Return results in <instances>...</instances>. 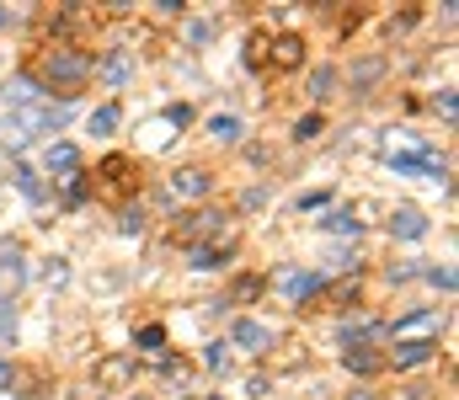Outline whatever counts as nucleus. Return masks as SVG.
Segmentation results:
<instances>
[{
    "label": "nucleus",
    "instance_id": "1",
    "mask_svg": "<svg viewBox=\"0 0 459 400\" xmlns=\"http://www.w3.org/2000/svg\"><path fill=\"white\" fill-rule=\"evenodd\" d=\"M38 75H43V81H48V86H54V91L70 102V97H75V91H81V86L97 75V59H91V54H81V48H65V43H54V48L43 54V64H38Z\"/></svg>",
    "mask_w": 459,
    "mask_h": 400
},
{
    "label": "nucleus",
    "instance_id": "2",
    "mask_svg": "<svg viewBox=\"0 0 459 400\" xmlns=\"http://www.w3.org/2000/svg\"><path fill=\"white\" fill-rule=\"evenodd\" d=\"M91 187H97L102 203H128V198L139 192V160H134V155H108V160L97 166Z\"/></svg>",
    "mask_w": 459,
    "mask_h": 400
},
{
    "label": "nucleus",
    "instance_id": "3",
    "mask_svg": "<svg viewBox=\"0 0 459 400\" xmlns=\"http://www.w3.org/2000/svg\"><path fill=\"white\" fill-rule=\"evenodd\" d=\"M65 118H70V102H59V107H54V102H32V107H22V113H16L11 123H16V129H22L27 139H32V133H48V129H59Z\"/></svg>",
    "mask_w": 459,
    "mask_h": 400
},
{
    "label": "nucleus",
    "instance_id": "4",
    "mask_svg": "<svg viewBox=\"0 0 459 400\" xmlns=\"http://www.w3.org/2000/svg\"><path fill=\"white\" fill-rule=\"evenodd\" d=\"M204 235H220V241H225V214H220V209H198V214H182V219H177V241L198 246Z\"/></svg>",
    "mask_w": 459,
    "mask_h": 400
},
{
    "label": "nucleus",
    "instance_id": "5",
    "mask_svg": "<svg viewBox=\"0 0 459 400\" xmlns=\"http://www.w3.org/2000/svg\"><path fill=\"white\" fill-rule=\"evenodd\" d=\"M321 288H326V277H321V272H299V267H289V272H278V294H283L289 304H305V299H321Z\"/></svg>",
    "mask_w": 459,
    "mask_h": 400
},
{
    "label": "nucleus",
    "instance_id": "6",
    "mask_svg": "<svg viewBox=\"0 0 459 400\" xmlns=\"http://www.w3.org/2000/svg\"><path fill=\"white\" fill-rule=\"evenodd\" d=\"M22 283H27V257H22V246H0V304H11Z\"/></svg>",
    "mask_w": 459,
    "mask_h": 400
},
{
    "label": "nucleus",
    "instance_id": "7",
    "mask_svg": "<svg viewBox=\"0 0 459 400\" xmlns=\"http://www.w3.org/2000/svg\"><path fill=\"white\" fill-rule=\"evenodd\" d=\"M267 64H273V70H299V64H305V38H299V32L267 38Z\"/></svg>",
    "mask_w": 459,
    "mask_h": 400
},
{
    "label": "nucleus",
    "instance_id": "8",
    "mask_svg": "<svg viewBox=\"0 0 459 400\" xmlns=\"http://www.w3.org/2000/svg\"><path fill=\"white\" fill-rule=\"evenodd\" d=\"M444 326V315L438 310H417V315H406V320H395L390 326V336L395 342H433V331Z\"/></svg>",
    "mask_w": 459,
    "mask_h": 400
},
{
    "label": "nucleus",
    "instance_id": "9",
    "mask_svg": "<svg viewBox=\"0 0 459 400\" xmlns=\"http://www.w3.org/2000/svg\"><path fill=\"white\" fill-rule=\"evenodd\" d=\"M438 358V342H395L385 353V369H417V363H433Z\"/></svg>",
    "mask_w": 459,
    "mask_h": 400
},
{
    "label": "nucleus",
    "instance_id": "10",
    "mask_svg": "<svg viewBox=\"0 0 459 400\" xmlns=\"http://www.w3.org/2000/svg\"><path fill=\"white\" fill-rule=\"evenodd\" d=\"M91 379H97V390H123V385L134 379V358H128V353H113V358H102Z\"/></svg>",
    "mask_w": 459,
    "mask_h": 400
},
{
    "label": "nucleus",
    "instance_id": "11",
    "mask_svg": "<svg viewBox=\"0 0 459 400\" xmlns=\"http://www.w3.org/2000/svg\"><path fill=\"white\" fill-rule=\"evenodd\" d=\"M43 166H48L54 176H81V149H75L70 139H54V144L43 149Z\"/></svg>",
    "mask_w": 459,
    "mask_h": 400
},
{
    "label": "nucleus",
    "instance_id": "12",
    "mask_svg": "<svg viewBox=\"0 0 459 400\" xmlns=\"http://www.w3.org/2000/svg\"><path fill=\"white\" fill-rule=\"evenodd\" d=\"M209 192H214V176L204 166H187L171 176V198H209Z\"/></svg>",
    "mask_w": 459,
    "mask_h": 400
},
{
    "label": "nucleus",
    "instance_id": "13",
    "mask_svg": "<svg viewBox=\"0 0 459 400\" xmlns=\"http://www.w3.org/2000/svg\"><path fill=\"white\" fill-rule=\"evenodd\" d=\"M230 342L235 347H246V353H267L273 347V326H262V320H235V331H230Z\"/></svg>",
    "mask_w": 459,
    "mask_h": 400
},
{
    "label": "nucleus",
    "instance_id": "14",
    "mask_svg": "<svg viewBox=\"0 0 459 400\" xmlns=\"http://www.w3.org/2000/svg\"><path fill=\"white\" fill-rule=\"evenodd\" d=\"M235 257V246L230 241H198V246H187V262L198 267V272H209V267H225Z\"/></svg>",
    "mask_w": 459,
    "mask_h": 400
},
{
    "label": "nucleus",
    "instance_id": "15",
    "mask_svg": "<svg viewBox=\"0 0 459 400\" xmlns=\"http://www.w3.org/2000/svg\"><path fill=\"white\" fill-rule=\"evenodd\" d=\"M390 235L395 241H422L428 235V214L422 209H395L390 214Z\"/></svg>",
    "mask_w": 459,
    "mask_h": 400
},
{
    "label": "nucleus",
    "instance_id": "16",
    "mask_svg": "<svg viewBox=\"0 0 459 400\" xmlns=\"http://www.w3.org/2000/svg\"><path fill=\"white\" fill-rule=\"evenodd\" d=\"M5 102H16V107L43 102V81H38V75H11V81H5Z\"/></svg>",
    "mask_w": 459,
    "mask_h": 400
},
{
    "label": "nucleus",
    "instance_id": "17",
    "mask_svg": "<svg viewBox=\"0 0 459 400\" xmlns=\"http://www.w3.org/2000/svg\"><path fill=\"white\" fill-rule=\"evenodd\" d=\"M128 70H134V64H128V54H123V48H108V54L97 59V75H102V81H113V86L128 81Z\"/></svg>",
    "mask_w": 459,
    "mask_h": 400
},
{
    "label": "nucleus",
    "instance_id": "18",
    "mask_svg": "<svg viewBox=\"0 0 459 400\" xmlns=\"http://www.w3.org/2000/svg\"><path fill=\"white\" fill-rule=\"evenodd\" d=\"M342 363H347V374H379V369H385V353H368V347H347Z\"/></svg>",
    "mask_w": 459,
    "mask_h": 400
},
{
    "label": "nucleus",
    "instance_id": "19",
    "mask_svg": "<svg viewBox=\"0 0 459 400\" xmlns=\"http://www.w3.org/2000/svg\"><path fill=\"white\" fill-rule=\"evenodd\" d=\"M11 176H16V187H22V198H27V203H43V198H48V187L38 182V171H32V166H16Z\"/></svg>",
    "mask_w": 459,
    "mask_h": 400
},
{
    "label": "nucleus",
    "instance_id": "20",
    "mask_svg": "<svg viewBox=\"0 0 459 400\" xmlns=\"http://www.w3.org/2000/svg\"><path fill=\"white\" fill-rule=\"evenodd\" d=\"M209 133H214L220 144H235V139L246 133V123H240L235 113H214V118H209Z\"/></svg>",
    "mask_w": 459,
    "mask_h": 400
},
{
    "label": "nucleus",
    "instance_id": "21",
    "mask_svg": "<svg viewBox=\"0 0 459 400\" xmlns=\"http://www.w3.org/2000/svg\"><path fill=\"white\" fill-rule=\"evenodd\" d=\"M117 123H123V107L117 102H102L97 113H91V133L102 139V133H117Z\"/></svg>",
    "mask_w": 459,
    "mask_h": 400
},
{
    "label": "nucleus",
    "instance_id": "22",
    "mask_svg": "<svg viewBox=\"0 0 459 400\" xmlns=\"http://www.w3.org/2000/svg\"><path fill=\"white\" fill-rule=\"evenodd\" d=\"M321 299H326V304H337V310H342V304H358V277H342V283L321 288Z\"/></svg>",
    "mask_w": 459,
    "mask_h": 400
},
{
    "label": "nucleus",
    "instance_id": "23",
    "mask_svg": "<svg viewBox=\"0 0 459 400\" xmlns=\"http://www.w3.org/2000/svg\"><path fill=\"white\" fill-rule=\"evenodd\" d=\"M160 379H166L171 390H187V379H193V363H187V358H166V369H160Z\"/></svg>",
    "mask_w": 459,
    "mask_h": 400
},
{
    "label": "nucleus",
    "instance_id": "24",
    "mask_svg": "<svg viewBox=\"0 0 459 400\" xmlns=\"http://www.w3.org/2000/svg\"><path fill=\"white\" fill-rule=\"evenodd\" d=\"M326 230H337V235H358L363 219H358L352 209H332V214H326Z\"/></svg>",
    "mask_w": 459,
    "mask_h": 400
},
{
    "label": "nucleus",
    "instance_id": "25",
    "mask_svg": "<svg viewBox=\"0 0 459 400\" xmlns=\"http://www.w3.org/2000/svg\"><path fill=\"white\" fill-rule=\"evenodd\" d=\"M86 192H91V176H86V171H81V176H65V203H70V209H81Z\"/></svg>",
    "mask_w": 459,
    "mask_h": 400
},
{
    "label": "nucleus",
    "instance_id": "26",
    "mask_svg": "<svg viewBox=\"0 0 459 400\" xmlns=\"http://www.w3.org/2000/svg\"><path fill=\"white\" fill-rule=\"evenodd\" d=\"M262 288H267V283H262V277H251V272H246V277H235V288H230V299H235V304H251V299H256V294H262Z\"/></svg>",
    "mask_w": 459,
    "mask_h": 400
},
{
    "label": "nucleus",
    "instance_id": "27",
    "mask_svg": "<svg viewBox=\"0 0 459 400\" xmlns=\"http://www.w3.org/2000/svg\"><path fill=\"white\" fill-rule=\"evenodd\" d=\"M332 86H337V70H332V64H321V70L310 75V97L321 102V97H332Z\"/></svg>",
    "mask_w": 459,
    "mask_h": 400
},
{
    "label": "nucleus",
    "instance_id": "28",
    "mask_svg": "<svg viewBox=\"0 0 459 400\" xmlns=\"http://www.w3.org/2000/svg\"><path fill=\"white\" fill-rule=\"evenodd\" d=\"M139 353H166V326H144L139 331Z\"/></svg>",
    "mask_w": 459,
    "mask_h": 400
},
{
    "label": "nucleus",
    "instance_id": "29",
    "mask_svg": "<svg viewBox=\"0 0 459 400\" xmlns=\"http://www.w3.org/2000/svg\"><path fill=\"white\" fill-rule=\"evenodd\" d=\"M65 277H70V262H65V257H48V262H43V283H48V288H59Z\"/></svg>",
    "mask_w": 459,
    "mask_h": 400
},
{
    "label": "nucleus",
    "instance_id": "30",
    "mask_svg": "<svg viewBox=\"0 0 459 400\" xmlns=\"http://www.w3.org/2000/svg\"><path fill=\"white\" fill-rule=\"evenodd\" d=\"M246 64H251V70L267 64V38H262V32H251V43H246Z\"/></svg>",
    "mask_w": 459,
    "mask_h": 400
},
{
    "label": "nucleus",
    "instance_id": "31",
    "mask_svg": "<svg viewBox=\"0 0 459 400\" xmlns=\"http://www.w3.org/2000/svg\"><path fill=\"white\" fill-rule=\"evenodd\" d=\"M204 363H209L214 374H225V369H230V353H225V342H209V353H204Z\"/></svg>",
    "mask_w": 459,
    "mask_h": 400
},
{
    "label": "nucleus",
    "instance_id": "32",
    "mask_svg": "<svg viewBox=\"0 0 459 400\" xmlns=\"http://www.w3.org/2000/svg\"><path fill=\"white\" fill-rule=\"evenodd\" d=\"M316 133H321V113H305V118L294 123V139H305V144H310Z\"/></svg>",
    "mask_w": 459,
    "mask_h": 400
},
{
    "label": "nucleus",
    "instance_id": "33",
    "mask_svg": "<svg viewBox=\"0 0 459 400\" xmlns=\"http://www.w3.org/2000/svg\"><path fill=\"white\" fill-rule=\"evenodd\" d=\"M428 283L444 288V294H455V267H428Z\"/></svg>",
    "mask_w": 459,
    "mask_h": 400
},
{
    "label": "nucleus",
    "instance_id": "34",
    "mask_svg": "<svg viewBox=\"0 0 459 400\" xmlns=\"http://www.w3.org/2000/svg\"><path fill=\"white\" fill-rule=\"evenodd\" d=\"M433 107H438V113H444V118L455 123V113H459V97H455V91H449V86H444V91L433 97Z\"/></svg>",
    "mask_w": 459,
    "mask_h": 400
},
{
    "label": "nucleus",
    "instance_id": "35",
    "mask_svg": "<svg viewBox=\"0 0 459 400\" xmlns=\"http://www.w3.org/2000/svg\"><path fill=\"white\" fill-rule=\"evenodd\" d=\"M374 81H379V64H374V59L352 70V86H358V91H363V86H374Z\"/></svg>",
    "mask_w": 459,
    "mask_h": 400
},
{
    "label": "nucleus",
    "instance_id": "36",
    "mask_svg": "<svg viewBox=\"0 0 459 400\" xmlns=\"http://www.w3.org/2000/svg\"><path fill=\"white\" fill-rule=\"evenodd\" d=\"M117 230H123V235H139V230H144V219H139L134 209H123V214H117Z\"/></svg>",
    "mask_w": 459,
    "mask_h": 400
},
{
    "label": "nucleus",
    "instance_id": "37",
    "mask_svg": "<svg viewBox=\"0 0 459 400\" xmlns=\"http://www.w3.org/2000/svg\"><path fill=\"white\" fill-rule=\"evenodd\" d=\"M11 336H16V310L0 304V342H11Z\"/></svg>",
    "mask_w": 459,
    "mask_h": 400
},
{
    "label": "nucleus",
    "instance_id": "38",
    "mask_svg": "<svg viewBox=\"0 0 459 400\" xmlns=\"http://www.w3.org/2000/svg\"><path fill=\"white\" fill-rule=\"evenodd\" d=\"M166 123H177V129H187V123H193V107H166Z\"/></svg>",
    "mask_w": 459,
    "mask_h": 400
},
{
    "label": "nucleus",
    "instance_id": "39",
    "mask_svg": "<svg viewBox=\"0 0 459 400\" xmlns=\"http://www.w3.org/2000/svg\"><path fill=\"white\" fill-rule=\"evenodd\" d=\"M310 209H326V192H305L299 198V214H310Z\"/></svg>",
    "mask_w": 459,
    "mask_h": 400
},
{
    "label": "nucleus",
    "instance_id": "40",
    "mask_svg": "<svg viewBox=\"0 0 459 400\" xmlns=\"http://www.w3.org/2000/svg\"><path fill=\"white\" fill-rule=\"evenodd\" d=\"M11 379H16V374H11V363L0 358V385H11Z\"/></svg>",
    "mask_w": 459,
    "mask_h": 400
},
{
    "label": "nucleus",
    "instance_id": "41",
    "mask_svg": "<svg viewBox=\"0 0 459 400\" xmlns=\"http://www.w3.org/2000/svg\"><path fill=\"white\" fill-rule=\"evenodd\" d=\"M5 21H11V11H5V5H0V27H5Z\"/></svg>",
    "mask_w": 459,
    "mask_h": 400
},
{
    "label": "nucleus",
    "instance_id": "42",
    "mask_svg": "<svg viewBox=\"0 0 459 400\" xmlns=\"http://www.w3.org/2000/svg\"><path fill=\"white\" fill-rule=\"evenodd\" d=\"M347 400H374V396H368V390H363V396H347Z\"/></svg>",
    "mask_w": 459,
    "mask_h": 400
}]
</instances>
